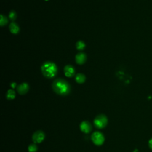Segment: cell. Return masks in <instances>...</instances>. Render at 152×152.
I'll return each instance as SVG.
<instances>
[{"label":"cell","instance_id":"cell-13","mask_svg":"<svg viewBox=\"0 0 152 152\" xmlns=\"http://www.w3.org/2000/svg\"><path fill=\"white\" fill-rule=\"evenodd\" d=\"M28 150L29 152H36L38 150V147L35 144H32L29 146Z\"/></svg>","mask_w":152,"mask_h":152},{"label":"cell","instance_id":"cell-8","mask_svg":"<svg viewBox=\"0 0 152 152\" xmlns=\"http://www.w3.org/2000/svg\"><path fill=\"white\" fill-rule=\"evenodd\" d=\"M64 73L65 76L68 77H73L75 74V70L73 67L71 65H67L64 68Z\"/></svg>","mask_w":152,"mask_h":152},{"label":"cell","instance_id":"cell-16","mask_svg":"<svg viewBox=\"0 0 152 152\" xmlns=\"http://www.w3.org/2000/svg\"><path fill=\"white\" fill-rule=\"evenodd\" d=\"M9 17H10V19L14 21V20H16V17H17V15H16V13H15V12L12 11V12H11L9 14Z\"/></svg>","mask_w":152,"mask_h":152},{"label":"cell","instance_id":"cell-15","mask_svg":"<svg viewBox=\"0 0 152 152\" xmlns=\"http://www.w3.org/2000/svg\"><path fill=\"white\" fill-rule=\"evenodd\" d=\"M8 23V20L7 19L3 16V15H1V22H0V25H1V26H3L4 25H6Z\"/></svg>","mask_w":152,"mask_h":152},{"label":"cell","instance_id":"cell-19","mask_svg":"<svg viewBox=\"0 0 152 152\" xmlns=\"http://www.w3.org/2000/svg\"><path fill=\"white\" fill-rule=\"evenodd\" d=\"M134 152H138V151L137 150H134Z\"/></svg>","mask_w":152,"mask_h":152},{"label":"cell","instance_id":"cell-20","mask_svg":"<svg viewBox=\"0 0 152 152\" xmlns=\"http://www.w3.org/2000/svg\"></svg>","mask_w":152,"mask_h":152},{"label":"cell","instance_id":"cell-9","mask_svg":"<svg viewBox=\"0 0 152 152\" xmlns=\"http://www.w3.org/2000/svg\"><path fill=\"white\" fill-rule=\"evenodd\" d=\"M76 61L79 64H83L86 61V55L83 53L78 54L76 56Z\"/></svg>","mask_w":152,"mask_h":152},{"label":"cell","instance_id":"cell-4","mask_svg":"<svg viewBox=\"0 0 152 152\" xmlns=\"http://www.w3.org/2000/svg\"><path fill=\"white\" fill-rule=\"evenodd\" d=\"M92 140L93 143L96 145H101L105 141V137L101 132L97 131L95 132L92 135Z\"/></svg>","mask_w":152,"mask_h":152},{"label":"cell","instance_id":"cell-18","mask_svg":"<svg viewBox=\"0 0 152 152\" xmlns=\"http://www.w3.org/2000/svg\"><path fill=\"white\" fill-rule=\"evenodd\" d=\"M11 86H12V88H15V87H16V83H12Z\"/></svg>","mask_w":152,"mask_h":152},{"label":"cell","instance_id":"cell-6","mask_svg":"<svg viewBox=\"0 0 152 152\" xmlns=\"http://www.w3.org/2000/svg\"><path fill=\"white\" fill-rule=\"evenodd\" d=\"M80 129L84 133H89L92 129V126L91 124L88 121H83L81 123L80 125Z\"/></svg>","mask_w":152,"mask_h":152},{"label":"cell","instance_id":"cell-17","mask_svg":"<svg viewBox=\"0 0 152 152\" xmlns=\"http://www.w3.org/2000/svg\"><path fill=\"white\" fill-rule=\"evenodd\" d=\"M148 146L152 150V138L148 141Z\"/></svg>","mask_w":152,"mask_h":152},{"label":"cell","instance_id":"cell-10","mask_svg":"<svg viewBox=\"0 0 152 152\" xmlns=\"http://www.w3.org/2000/svg\"><path fill=\"white\" fill-rule=\"evenodd\" d=\"M10 31L12 33H14V34H16L17 33L19 32V28L18 26V25L14 23V22H12L10 25Z\"/></svg>","mask_w":152,"mask_h":152},{"label":"cell","instance_id":"cell-12","mask_svg":"<svg viewBox=\"0 0 152 152\" xmlns=\"http://www.w3.org/2000/svg\"><path fill=\"white\" fill-rule=\"evenodd\" d=\"M6 97L9 100H12V99H15V97H16L15 92L14 90H9L7 92V93Z\"/></svg>","mask_w":152,"mask_h":152},{"label":"cell","instance_id":"cell-5","mask_svg":"<svg viewBox=\"0 0 152 152\" xmlns=\"http://www.w3.org/2000/svg\"><path fill=\"white\" fill-rule=\"evenodd\" d=\"M45 137V133L42 131H36L32 135V140L35 143H42Z\"/></svg>","mask_w":152,"mask_h":152},{"label":"cell","instance_id":"cell-7","mask_svg":"<svg viewBox=\"0 0 152 152\" xmlns=\"http://www.w3.org/2000/svg\"><path fill=\"white\" fill-rule=\"evenodd\" d=\"M29 86L26 83H22V84L19 85L17 88L18 93L20 95L26 94L29 91Z\"/></svg>","mask_w":152,"mask_h":152},{"label":"cell","instance_id":"cell-14","mask_svg":"<svg viewBox=\"0 0 152 152\" xmlns=\"http://www.w3.org/2000/svg\"><path fill=\"white\" fill-rule=\"evenodd\" d=\"M85 47H86V45H85L84 43L82 41H79L76 44V47H77V49L80 50V51L84 49Z\"/></svg>","mask_w":152,"mask_h":152},{"label":"cell","instance_id":"cell-2","mask_svg":"<svg viewBox=\"0 0 152 152\" xmlns=\"http://www.w3.org/2000/svg\"><path fill=\"white\" fill-rule=\"evenodd\" d=\"M43 75L47 78H52L55 77L57 73V67L51 62L45 63L41 67Z\"/></svg>","mask_w":152,"mask_h":152},{"label":"cell","instance_id":"cell-11","mask_svg":"<svg viewBox=\"0 0 152 152\" xmlns=\"http://www.w3.org/2000/svg\"><path fill=\"white\" fill-rule=\"evenodd\" d=\"M86 80V77L83 74H77L76 77V81L79 83L81 84L83 83Z\"/></svg>","mask_w":152,"mask_h":152},{"label":"cell","instance_id":"cell-3","mask_svg":"<svg viewBox=\"0 0 152 152\" xmlns=\"http://www.w3.org/2000/svg\"><path fill=\"white\" fill-rule=\"evenodd\" d=\"M108 124L107 117L103 114L97 116L94 120V124L98 129H102L105 128Z\"/></svg>","mask_w":152,"mask_h":152},{"label":"cell","instance_id":"cell-1","mask_svg":"<svg viewBox=\"0 0 152 152\" xmlns=\"http://www.w3.org/2000/svg\"><path fill=\"white\" fill-rule=\"evenodd\" d=\"M52 89L54 92L61 96H65L70 92V86L65 80L61 79H56L52 83Z\"/></svg>","mask_w":152,"mask_h":152}]
</instances>
